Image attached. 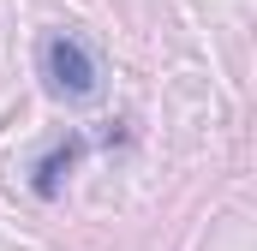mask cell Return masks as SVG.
I'll return each mask as SVG.
<instances>
[{
	"instance_id": "cell-1",
	"label": "cell",
	"mask_w": 257,
	"mask_h": 251,
	"mask_svg": "<svg viewBox=\"0 0 257 251\" xmlns=\"http://www.w3.org/2000/svg\"><path fill=\"white\" fill-rule=\"evenodd\" d=\"M42 78L54 84V96H66V102H90L96 84H102L90 48H84L78 36H66V30H54V36L42 42Z\"/></svg>"
},
{
	"instance_id": "cell-2",
	"label": "cell",
	"mask_w": 257,
	"mask_h": 251,
	"mask_svg": "<svg viewBox=\"0 0 257 251\" xmlns=\"http://www.w3.org/2000/svg\"><path fill=\"white\" fill-rule=\"evenodd\" d=\"M78 156H84V138H66V144H54L36 168H30V186H36V197H60L66 174L78 168Z\"/></svg>"
}]
</instances>
